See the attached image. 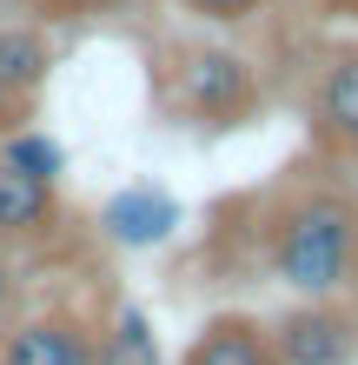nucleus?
<instances>
[{
    "mask_svg": "<svg viewBox=\"0 0 358 365\" xmlns=\"http://www.w3.org/2000/svg\"><path fill=\"white\" fill-rule=\"evenodd\" d=\"M27 7H40V14H87L100 0H27Z\"/></svg>",
    "mask_w": 358,
    "mask_h": 365,
    "instance_id": "13",
    "label": "nucleus"
},
{
    "mask_svg": "<svg viewBox=\"0 0 358 365\" xmlns=\"http://www.w3.org/2000/svg\"><path fill=\"white\" fill-rule=\"evenodd\" d=\"M179 7H193L199 20H219V27H239V20H252L265 0H179Z\"/></svg>",
    "mask_w": 358,
    "mask_h": 365,
    "instance_id": "12",
    "label": "nucleus"
},
{
    "mask_svg": "<svg viewBox=\"0 0 358 365\" xmlns=\"http://www.w3.org/2000/svg\"><path fill=\"white\" fill-rule=\"evenodd\" d=\"M173 226H179V200L166 186H153V180L120 186L113 200L100 206V232H107L113 246H126V252H146V246L173 240Z\"/></svg>",
    "mask_w": 358,
    "mask_h": 365,
    "instance_id": "6",
    "label": "nucleus"
},
{
    "mask_svg": "<svg viewBox=\"0 0 358 365\" xmlns=\"http://www.w3.org/2000/svg\"><path fill=\"white\" fill-rule=\"evenodd\" d=\"M265 272L299 299H358V192L299 180L265 206Z\"/></svg>",
    "mask_w": 358,
    "mask_h": 365,
    "instance_id": "1",
    "label": "nucleus"
},
{
    "mask_svg": "<svg viewBox=\"0 0 358 365\" xmlns=\"http://www.w3.org/2000/svg\"><path fill=\"white\" fill-rule=\"evenodd\" d=\"M0 160L20 166V173H33V180H53L67 173V146H60L53 133H40V126H14V133H0Z\"/></svg>",
    "mask_w": 358,
    "mask_h": 365,
    "instance_id": "11",
    "label": "nucleus"
},
{
    "mask_svg": "<svg viewBox=\"0 0 358 365\" xmlns=\"http://www.w3.org/2000/svg\"><path fill=\"white\" fill-rule=\"evenodd\" d=\"M279 365H358V299H299L272 319Z\"/></svg>",
    "mask_w": 358,
    "mask_h": 365,
    "instance_id": "3",
    "label": "nucleus"
},
{
    "mask_svg": "<svg viewBox=\"0 0 358 365\" xmlns=\"http://www.w3.org/2000/svg\"><path fill=\"white\" fill-rule=\"evenodd\" d=\"M60 232V192L53 180H33L0 160V246H47Z\"/></svg>",
    "mask_w": 358,
    "mask_h": 365,
    "instance_id": "7",
    "label": "nucleus"
},
{
    "mask_svg": "<svg viewBox=\"0 0 358 365\" xmlns=\"http://www.w3.org/2000/svg\"><path fill=\"white\" fill-rule=\"evenodd\" d=\"M305 126L325 160L358 166V47H339L319 60L312 93H305Z\"/></svg>",
    "mask_w": 358,
    "mask_h": 365,
    "instance_id": "4",
    "label": "nucleus"
},
{
    "mask_svg": "<svg viewBox=\"0 0 358 365\" xmlns=\"http://www.w3.org/2000/svg\"><path fill=\"white\" fill-rule=\"evenodd\" d=\"M179 365H279L272 359V326L252 319V312H213L193 332Z\"/></svg>",
    "mask_w": 358,
    "mask_h": 365,
    "instance_id": "8",
    "label": "nucleus"
},
{
    "mask_svg": "<svg viewBox=\"0 0 358 365\" xmlns=\"http://www.w3.org/2000/svg\"><path fill=\"white\" fill-rule=\"evenodd\" d=\"M7 299H14V266H7V252H0V312H7Z\"/></svg>",
    "mask_w": 358,
    "mask_h": 365,
    "instance_id": "14",
    "label": "nucleus"
},
{
    "mask_svg": "<svg viewBox=\"0 0 358 365\" xmlns=\"http://www.w3.org/2000/svg\"><path fill=\"white\" fill-rule=\"evenodd\" d=\"M93 339L80 312H27L0 332V365H93Z\"/></svg>",
    "mask_w": 358,
    "mask_h": 365,
    "instance_id": "5",
    "label": "nucleus"
},
{
    "mask_svg": "<svg viewBox=\"0 0 358 365\" xmlns=\"http://www.w3.org/2000/svg\"><path fill=\"white\" fill-rule=\"evenodd\" d=\"M173 106L193 126H246L259 113V67L233 47H186L173 60Z\"/></svg>",
    "mask_w": 358,
    "mask_h": 365,
    "instance_id": "2",
    "label": "nucleus"
},
{
    "mask_svg": "<svg viewBox=\"0 0 358 365\" xmlns=\"http://www.w3.org/2000/svg\"><path fill=\"white\" fill-rule=\"evenodd\" d=\"M93 365H166V359H159V332H153V319H146V306H120L107 326H100Z\"/></svg>",
    "mask_w": 358,
    "mask_h": 365,
    "instance_id": "10",
    "label": "nucleus"
},
{
    "mask_svg": "<svg viewBox=\"0 0 358 365\" xmlns=\"http://www.w3.org/2000/svg\"><path fill=\"white\" fill-rule=\"evenodd\" d=\"M47 73H53L47 34H40V27H0V93L33 113V100H40V87H47Z\"/></svg>",
    "mask_w": 358,
    "mask_h": 365,
    "instance_id": "9",
    "label": "nucleus"
}]
</instances>
